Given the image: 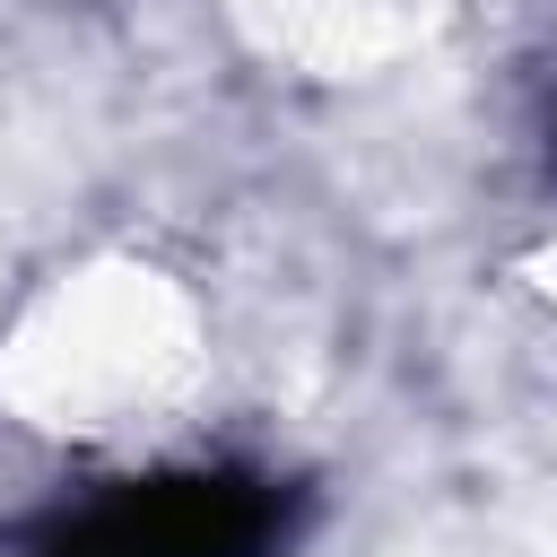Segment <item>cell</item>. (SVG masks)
Masks as SVG:
<instances>
[{
	"label": "cell",
	"mask_w": 557,
	"mask_h": 557,
	"mask_svg": "<svg viewBox=\"0 0 557 557\" xmlns=\"http://www.w3.org/2000/svg\"><path fill=\"white\" fill-rule=\"evenodd\" d=\"M183 374H191V322L148 270L70 278L9 339V392L70 435H113L165 409Z\"/></svg>",
	"instance_id": "1"
},
{
	"label": "cell",
	"mask_w": 557,
	"mask_h": 557,
	"mask_svg": "<svg viewBox=\"0 0 557 557\" xmlns=\"http://www.w3.org/2000/svg\"><path fill=\"white\" fill-rule=\"evenodd\" d=\"M52 557H270V487L261 479H131L78 505Z\"/></svg>",
	"instance_id": "2"
}]
</instances>
